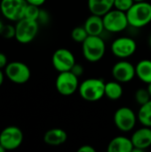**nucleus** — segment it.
<instances>
[{
  "instance_id": "36",
  "label": "nucleus",
  "mask_w": 151,
  "mask_h": 152,
  "mask_svg": "<svg viewBox=\"0 0 151 152\" xmlns=\"http://www.w3.org/2000/svg\"><path fill=\"white\" fill-rule=\"evenodd\" d=\"M149 44H150V46L151 47V35L150 37V38H149Z\"/></svg>"
},
{
  "instance_id": "16",
  "label": "nucleus",
  "mask_w": 151,
  "mask_h": 152,
  "mask_svg": "<svg viewBox=\"0 0 151 152\" xmlns=\"http://www.w3.org/2000/svg\"><path fill=\"white\" fill-rule=\"evenodd\" d=\"M68 134L65 130L61 128H52L45 132L44 135V142L50 146H60L66 142Z\"/></svg>"
},
{
  "instance_id": "9",
  "label": "nucleus",
  "mask_w": 151,
  "mask_h": 152,
  "mask_svg": "<svg viewBox=\"0 0 151 152\" xmlns=\"http://www.w3.org/2000/svg\"><path fill=\"white\" fill-rule=\"evenodd\" d=\"M55 87L58 93L63 96L72 95L79 87L78 77L71 71L60 72L56 77Z\"/></svg>"
},
{
  "instance_id": "37",
  "label": "nucleus",
  "mask_w": 151,
  "mask_h": 152,
  "mask_svg": "<svg viewBox=\"0 0 151 152\" xmlns=\"http://www.w3.org/2000/svg\"><path fill=\"white\" fill-rule=\"evenodd\" d=\"M135 3H137V2H143V1H146V0H133Z\"/></svg>"
},
{
  "instance_id": "23",
  "label": "nucleus",
  "mask_w": 151,
  "mask_h": 152,
  "mask_svg": "<svg viewBox=\"0 0 151 152\" xmlns=\"http://www.w3.org/2000/svg\"><path fill=\"white\" fill-rule=\"evenodd\" d=\"M134 99L136 102L141 106L151 100V96L147 88H139L134 94Z\"/></svg>"
},
{
  "instance_id": "31",
  "label": "nucleus",
  "mask_w": 151,
  "mask_h": 152,
  "mask_svg": "<svg viewBox=\"0 0 151 152\" xmlns=\"http://www.w3.org/2000/svg\"><path fill=\"white\" fill-rule=\"evenodd\" d=\"M28 4H35V5H37V6H41L43 5L46 0H26Z\"/></svg>"
},
{
  "instance_id": "21",
  "label": "nucleus",
  "mask_w": 151,
  "mask_h": 152,
  "mask_svg": "<svg viewBox=\"0 0 151 152\" xmlns=\"http://www.w3.org/2000/svg\"><path fill=\"white\" fill-rule=\"evenodd\" d=\"M138 121L143 126L151 127V100L147 103L141 105L138 114Z\"/></svg>"
},
{
  "instance_id": "17",
  "label": "nucleus",
  "mask_w": 151,
  "mask_h": 152,
  "mask_svg": "<svg viewBox=\"0 0 151 152\" xmlns=\"http://www.w3.org/2000/svg\"><path fill=\"white\" fill-rule=\"evenodd\" d=\"M133 145L131 138L119 135L114 137L108 145L109 152H132Z\"/></svg>"
},
{
  "instance_id": "32",
  "label": "nucleus",
  "mask_w": 151,
  "mask_h": 152,
  "mask_svg": "<svg viewBox=\"0 0 151 152\" xmlns=\"http://www.w3.org/2000/svg\"><path fill=\"white\" fill-rule=\"evenodd\" d=\"M4 73H3L2 69H0V86L3 85V83H4Z\"/></svg>"
},
{
  "instance_id": "4",
  "label": "nucleus",
  "mask_w": 151,
  "mask_h": 152,
  "mask_svg": "<svg viewBox=\"0 0 151 152\" xmlns=\"http://www.w3.org/2000/svg\"><path fill=\"white\" fill-rule=\"evenodd\" d=\"M37 20L23 18L16 22L15 25V39L20 44H28L32 42L39 29Z\"/></svg>"
},
{
  "instance_id": "8",
  "label": "nucleus",
  "mask_w": 151,
  "mask_h": 152,
  "mask_svg": "<svg viewBox=\"0 0 151 152\" xmlns=\"http://www.w3.org/2000/svg\"><path fill=\"white\" fill-rule=\"evenodd\" d=\"M6 77L12 83L22 85L27 83L31 76L28 66L21 61H12L4 68Z\"/></svg>"
},
{
  "instance_id": "22",
  "label": "nucleus",
  "mask_w": 151,
  "mask_h": 152,
  "mask_svg": "<svg viewBox=\"0 0 151 152\" xmlns=\"http://www.w3.org/2000/svg\"><path fill=\"white\" fill-rule=\"evenodd\" d=\"M88 33L85 27H76L71 31V38L77 43H83L88 37Z\"/></svg>"
},
{
  "instance_id": "26",
  "label": "nucleus",
  "mask_w": 151,
  "mask_h": 152,
  "mask_svg": "<svg viewBox=\"0 0 151 152\" xmlns=\"http://www.w3.org/2000/svg\"><path fill=\"white\" fill-rule=\"evenodd\" d=\"M0 35L6 39H11L12 37H15V26H12L10 24L4 25Z\"/></svg>"
},
{
  "instance_id": "27",
  "label": "nucleus",
  "mask_w": 151,
  "mask_h": 152,
  "mask_svg": "<svg viewBox=\"0 0 151 152\" xmlns=\"http://www.w3.org/2000/svg\"><path fill=\"white\" fill-rule=\"evenodd\" d=\"M50 20V15L49 13L43 9H40V12H39V16L37 19V22L39 24H47Z\"/></svg>"
},
{
  "instance_id": "11",
  "label": "nucleus",
  "mask_w": 151,
  "mask_h": 152,
  "mask_svg": "<svg viewBox=\"0 0 151 152\" xmlns=\"http://www.w3.org/2000/svg\"><path fill=\"white\" fill-rule=\"evenodd\" d=\"M110 50L116 57L119 59H126L135 53L137 50V43L132 37H120L112 42Z\"/></svg>"
},
{
  "instance_id": "29",
  "label": "nucleus",
  "mask_w": 151,
  "mask_h": 152,
  "mask_svg": "<svg viewBox=\"0 0 151 152\" xmlns=\"http://www.w3.org/2000/svg\"><path fill=\"white\" fill-rule=\"evenodd\" d=\"M77 151L78 152H95V149H94L93 146L86 144V145H82L80 148H78Z\"/></svg>"
},
{
  "instance_id": "3",
  "label": "nucleus",
  "mask_w": 151,
  "mask_h": 152,
  "mask_svg": "<svg viewBox=\"0 0 151 152\" xmlns=\"http://www.w3.org/2000/svg\"><path fill=\"white\" fill-rule=\"evenodd\" d=\"M105 84L101 78H87L79 84V94L85 101L97 102L105 96Z\"/></svg>"
},
{
  "instance_id": "34",
  "label": "nucleus",
  "mask_w": 151,
  "mask_h": 152,
  "mask_svg": "<svg viewBox=\"0 0 151 152\" xmlns=\"http://www.w3.org/2000/svg\"><path fill=\"white\" fill-rule=\"evenodd\" d=\"M4 24H3V22L0 20V33H1V31L3 30V28H4Z\"/></svg>"
},
{
  "instance_id": "35",
  "label": "nucleus",
  "mask_w": 151,
  "mask_h": 152,
  "mask_svg": "<svg viewBox=\"0 0 151 152\" xmlns=\"http://www.w3.org/2000/svg\"><path fill=\"white\" fill-rule=\"evenodd\" d=\"M5 151V150H4V148L0 144V152H4Z\"/></svg>"
},
{
  "instance_id": "28",
  "label": "nucleus",
  "mask_w": 151,
  "mask_h": 152,
  "mask_svg": "<svg viewBox=\"0 0 151 152\" xmlns=\"http://www.w3.org/2000/svg\"><path fill=\"white\" fill-rule=\"evenodd\" d=\"M73 74H75L77 77H80L83 74H84V72H85V69H84V67H83V65H81V64H78V63H75V65L72 67V69H71V70H70Z\"/></svg>"
},
{
  "instance_id": "20",
  "label": "nucleus",
  "mask_w": 151,
  "mask_h": 152,
  "mask_svg": "<svg viewBox=\"0 0 151 152\" xmlns=\"http://www.w3.org/2000/svg\"><path fill=\"white\" fill-rule=\"evenodd\" d=\"M124 90L122 83L115 80L105 84V96L112 101H117L123 96Z\"/></svg>"
},
{
  "instance_id": "30",
  "label": "nucleus",
  "mask_w": 151,
  "mask_h": 152,
  "mask_svg": "<svg viewBox=\"0 0 151 152\" xmlns=\"http://www.w3.org/2000/svg\"><path fill=\"white\" fill-rule=\"evenodd\" d=\"M7 57L4 53L0 52V69H4L7 65Z\"/></svg>"
},
{
  "instance_id": "33",
  "label": "nucleus",
  "mask_w": 151,
  "mask_h": 152,
  "mask_svg": "<svg viewBox=\"0 0 151 152\" xmlns=\"http://www.w3.org/2000/svg\"><path fill=\"white\" fill-rule=\"evenodd\" d=\"M147 89H148V91H149V93H150V96H151V83L148 84Z\"/></svg>"
},
{
  "instance_id": "13",
  "label": "nucleus",
  "mask_w": 151,
  "mask_h": 152,
  "mask_svg": "<svg viewBox=\"0 0 151 152\" xmlns=\"http://www.w3.org/2000/svg\"><path fill=\"white\" fill-rule=\"evenodd\" d=\"M111 74L115 80L122 84L129 83L136 77L135 66L130 61L122 59L113 65Z\"/></svg>"
},
{
  "instance_id": "14",
  "label": "nucleus",
  "mask_w": 151,
  "mask_h": 152,
  "mask_svg": "<svg viewBox=\"0 0 151 152\" xmlns=\"http://www.w3.org/2000/svg\"><path fill=\"white\" fill-rule=\"evenodd\" d=\"M133 149L132 152H143L151 146V127L143 126L133 132L131 137Z\"/></svg>"
},
{
  "instance_id": "10",
  "label": "nucleus",
  "mask_w": 151,
  "mask_h": 152,
  "mask_svg": "<svg viewBox=\"0 0 151 152\" xmlns=\"http://www.w3.org/2000/svg\"><path fill=\"white\" fill-rule=\"evenodd\" d=\"M23 142V133L18 126H10L4 128L0 133V144L5 151L18 149Z\"/></svg>"
},
{
  "instance_id": "15",
  "label": "nucleus",
  "mask_w": 151,
  "mask_h": 152,
  "mask_svg": "<svg viewBox=\"0 0 151 152\" xmlns=\"http://www.w3.org/2000/svg\"><path fill=\"white\" fill-rule=\"evenodd\" d=\"M84 27L89 36H101L105 30L102 16L93 13L85 20Z\"/></svg>"
},
{
  "instance_id": "24",
  "label": "nucleus",
  "mask_w": 151,
  "mask_h": 152,
  "mask_svg": "<svg viewBox=\"0 0 151 152\" xmlns=\"http://www.w3.org/2000/svg\"><path fill=\"white\" fill-rule=\"evenodd\" d=\"M39 7L40 6L28 4V5L26 7V10H25L24 18L29 19V20H37L38 16H39V12H40Z\"/></svg>"
},
{
  "instance_id": "1",
  "label": "nucleus",
  "mask_w": 151,
  "mask_h": 152,
  "mask_svg": "<svg viewBox=\"0 0 151 152\" xmlns=\"http://www.w3.org/2000/svg\"><path fill=\"white\" fill-rule=\"evenodd\" d=\"M129 26L141 28L151 22V4L146 1L134 3L126 12Z\"/></svg>"
},
{
  "instance_id": "25",
  "label": "nucleus",
  "mask_w": 151,
  "mask_h": 152,
  "mask_svg": "<svg viewBox=\"0 0 151 152\" xmlns=\"http://www.w3.org/2000/svg\"><path fill=\"white\" fill-rule=\"evenodd\" d=\"M133 0H115L114 1V8L119 11L126 12L134 4Z\"/></svg>"
},
{
  "instance_id": "5",
  "label": "nucleus",
  "mask_w": 151,
  "mask_h": 152,
  "mask_svg": "<svg viewBox=\"0 0 151 152\" xmlns=\"http://www.w3.org/2000/svg\"><path fill=\"white\" fill-rule=\"evenodd\" d=\"M105 30L110 33H119L124 31L128 26L126 12L117 9H111L102 16Z\"/></svg>"
},
{
  "instance_id": "7",
  "label": "nucleus",
  "mask_w": 151,
  "mask_h": 152,
  "mask_svg": "<svg viewBox=\"0 0 151 152\" xmlns=\"http://www.w3.org/2000/svg\"><path fill=\"white\" fill-rule=\"evenodd\" d=\"M114 124L116 127L123 132L127 133L132 131L138 120L135 112L129 107H120L114 113Z\"/></svg>"
},
{
  "instance_id": "19",
  "label": "nucleus",
  "mask_w": 151,
  "mask_h": 152,
  "mask_svg": "<svg viewBox=\"0 0 151 152\" xmlns=\"http://www.w3.org/2000/svg\"><path fill=\"white\" fill-rule=\"evenodd\" d=\"M136 77L143 83H151V60L143 59L140 61L136 66Z\"/></svg>"
},
{
  "instance_id": "18",
  "label": "nucleus",
  "mask_w": 151,
  "mask_h": 152,
  "mask_svg": "<svg viewBox=\"0 0 151 152\" xmlns=\"http://www.w3.org/2000/svg\"><path fill=\"white\" fill-rule=\"evenodd\" d=\"M115 0H87L88 9L91 13L103 16L114 8Z\"/></svg>"
},
{
  "instance_id": "12",
  "label": "nucleus",
  "mask_w": 151,
  "mask_h": 152,
  "mask_svg": "<svg viewBox=\"0 0 151 152\" xmlns=\"http://www.w3.org/2000/svg\"><path fill=\"white\" fill-rule=\"evenodd\" d=\"M52 63L53 68L60 73L64 71H70L76 63V59L71 51L66 48L57 49L52 57Z\"/></svg>"
},
{
  "instance_id": "2",
  "label": "nucleus",
  "mask_w": 151,
  "mask_h": 152,
  "mask_svg": "<svg viewBox=\"0 0 151 152\" xmlns=\"http://www.w3.org/2000/svg\"><path fill=\"white\" fill-rule=\"evenodd\" d=\"M106 52V44L101 36H88L82 43V53L89 62L101 61Z\"/></svg>"
},
{
  "instance_id": "6",
  "label": "nucleus",
  "mask_w": 151,
  "mask_h": 152,
  "mask_svg": "<svg viewBox=\"0 0 151 152\" xmlns=\"http://www.w3.org/2000/svg\"><path fill=\"white\" fill-rule=\"evenodd\" d=\"M27 5L26 0H1L0 11L5 19L17 22L24 18Z\"/></svg>"
}]
</instances>
